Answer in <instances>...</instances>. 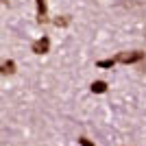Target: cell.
Listing matches in <instances>:
<instances>
[{
	"label": "cell",
	"mask_w": 146,
	"mask_h": 146,
	"mask_svg": "<svg viewBox=\"0 0 146 146\" xmlns=\"http://www.w3.org/2000/svg\"><path fill=\"white\" fill-rule=\"evenodd\" d=\"M144 59V52H140V50H133V52H120V55L116 57V61H120V63H137V61Z\"/></svg>",
	"instance_id": "obj_1"
},
{
	"label": "cell",
	"mask_w": 146,
	"mask_h": 146,
	"mask_svg": "<svg viewBox=\"0 0 146 146\" xmlns=\"http://www.w3.org/2000/svg\"><path fill=\"white\" fill-rule=\"evenodd\" d=\"M48 50H50V39L48 37H42V39L33 42V52H35V55H46Z\"/></svg>",
	"instance_id": "obj_2"
},
{
	"label": "cell",
	"mask_w": 146,
	"mask_h": 146,
	"mask_svg": "<svg viewBox=\"0 0 146 146\" xmlns=\"http://www.w3.org/2000/svg\"><path fill=\"white\" fill-rule=\"evenodd\" d=\"M13 72H15V63H13L11 59L0 63V74H13Z\"/></svg>",
	"instance_id": "obj_3"
},
{
	"label": "cell",
	"mask_w": 146,
	"mask_h": 146,
	"mask_svg": "<svg viewBox=\"0 0 146 146\" xmlns=\"http://www.w3.org/2000/svg\"><path fill=\"white\" fill-rule=\"evenodd\" d=\"M37 20L46 22V2L44 0H37Z\"/></svg>",
	"instance_id": "obj_4"
},
{
	"label": "cell",
	"mask_w": 146,
	"mask_h": 146,
	"mask_svg": "<svg viewBox=\"0 0 146 146\" xmlns=\"http://www.w3.org/2000/svg\"><path fill=\"white\" fill-rule=\"evenodd\" d=\"M92 92H94V94L107 92V83H105V81H94V83H92Z\"/></svg>",
	"instance_id": "obj_5"
},
{
	"label": "cell",
	"mask_w": 146,
	"mask_h": 146,
	"mask_svg": "<svg viewBox=\"0 0 146 146\" xmlns=\"http://www.w3.org/2000/svg\"><path fill=\"white\" fill-rule=\"evenodd\" d=\"M116 63H118L116 59H103V61H98L96 66H98V68H113Z\"/></svg>",
	"instance_id": "obj_6"
},
{
	"label": "cell",
	"mask_w": 146,
	"mask_h": 146,
	"mask_svg": "<svg viewBox=\"0 0 146 146\" xmlns=\"http://www.w3.org/2000/svg\"><path fill=\"white\" fill-rule=\"evenodd\" d=\"M52 24H55V26H68V24H70V18H68V15H61V18L52 20Z\"/></svg>",
	"instance_id": "obj_7"
},
{
	"label": "cell",
	"mask_w": 146,
	"mask_h": 146,
	"mask_svg": "<svg viewBox=\"0 0 146 146\" xmlns=\"http://www.w3.org/2000/svg\"><path fill=\"white\" fill-rule=\"evenodd\" d=\"M79 144H81V146H94L90 140H87V137H81V140H79Z\"/></svg>",
	"instance_id": "obj_8"
},
{
	"label": "cell",
	"mask_w": 146,
	"mask_h": 146,
	"mask_svg": "<svg viewBox=\"0 0 146 146\" xmlns=\"http://www.w3.org/2000/svg\"><path fill=\"white\" fill-rule=\"evenodd\" d=\"M0 2H7V0H0Z\"/></svg>",
	"instance_id": "obj_9"
}]
</instances>
